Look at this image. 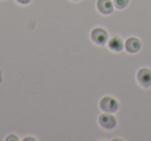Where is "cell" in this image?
<instances>
[{
	"instance_id": "obj_1",
	"label": "cell",
	"mask_w": 151,
	"mask_h": 141,
	"mask_svg": "<svg viewBox=\"0 0 151 141\" xmlns=\"http://www.w3.org/2000/svg\"><path fill=\"white\" fill-rule=\"evenodd\" d=\"M101 110L105 112H115L118 109V103L115 99L111 97H105L101 100Z\"/></svg>"
},
{
	"instance_id": "obj_2",
	"label": "cell",
	"mask_w": 151,
	"mask_h": 141,
	"mask_svg": "<svg viewBox=\"0 0 151 141\" xmlns=\"http://www.w3.org/2000/svg\"><path fill=\"white\" fill-rule=\"evenodd\" d=\"M91 38L92 40L97 45H104L106 44L108 40V33L103 28H95L91 32Z\"/></svg>"
},
{
	"instance_id": "obj_3",
	"label": "cell",
	"mask_w": 151,
	"mask_h": 141,
	"mask_svg": "<svg viewBox=\"0 0 151 141\" xmlns=\"http://www.w3.org/2000/svg\"><path fill=\"white\" fill-rule=\"evenodd\" d=\"M138 80L144 87L151 86V71L148 69H141L138 73Z\"/></svg>"
},
{
	"instance_id": "obj_4",
	"label": "cell",
	"mask_w": 151,
	"mask_h": 141,
	"mask_svg": "<svg viewBox=\"0 0 151 141\" xmlns=\"http://www.w3.org/2000/svg\"><path fill=\"white\" fill-rule=\"evenodd\" d=\"M99 124L105 129H113L116 126V119L113 115L108 113H104L99 116Z\"/></svg>"
},
{
	"instance_id": "obj_5",
	"label": "cell",
	"mask_w": 151,
	"mask_h": 141,
	"mask_svg": "<svg viewBox=\"0 0 151 141\" xmlns=\"http://www.w3.org/2000/svg\"><path fill=\"white\" fill-rule=\"evenodd\" d=\"M125 49L129 53H136L141 49V42L137 38H127L125 43Z\"/></svg>"
},
{
	"instance_id": "obj_6",
	"label": "cell",
	"mask_w": 151,
	"mask_h": 141,
	"mask_svg": "<svg viewBox=\"0 0 151 141\" xmlns=\"http://www.w3.org/2000/svg\"><path fill=\"white\" fill-rule=\"evenodd\" d=\"M97 9L101 14H111L113 12V3L111 0H99L97 1Z\"/></svg>"
},
{
	"instance_id": "obj_7",
	"label": "cell",
	"mask_w": 151,
	"mask_h": 141,
	"mask_svg": "<svg viewBox=\"0 0 151 141\" xmlns=\"http://www.w3.org/2000/svg\"><path fill=\"white\" fill-rule=\"evenodd\" d=\"M109 48L111 50L115 51V52H119V51H121L123 49V42L118 36H114V38H112L110 40Z\"/></svg>"
},
{
	"instance_id": "obj_8",
	"label": "cell",
	"mask_w": 151,
	"mask_h": 141,
	"mask_svg": "<svg viewBox=\"0 0 151 141\" xmlns=\"http://www.w3.org/2000/svg\"><path fill=\"white\" fill-rule=\"evenodd\" d=\"M128 1L129 0H114V4L117 9H124L126 5L128 4Z\"/></svg>"
},
{
	"instance_id": "obj_9",
	"label": "cell",
	"mask_w": 151,
	"mask_h": 141,
	"mask_svg": "<svg viewBox=\"0 0 151 141\" xmlns=\"http://www.w3.org/2000/svg\"><path fill=\"white\" fill-rule=\"evenodd\" d=\"M17 1L21 4H27V3L30 2V0H17Z\"/></svg>"
}]
</instances>
